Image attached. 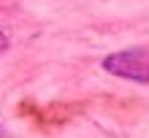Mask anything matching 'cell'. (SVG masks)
<instances>
[{"label":"cell","mask_w":149,"mask_h":138,"mask_svg":"<svg viewBox=\"0 0 149 138\" xmlns=\"http://www.w3.org/2000/svg\"><path fill=\"white\" fill-rule=\"evenodd\" d=\"M103 68L111 76L138 84H149V49H125V51H114L103 60Z\"/></svg>","instance_id":"cell-1"},{"label":"cell","mask_w":149,"mask_h":138,"mask_svg":"<svg viewBox=\"0 0 149 138\" xmlns=\"http://www.w3.org/2000/svg\"><path fill=\"white\" fill-rule=\"evenodd\" d=\"M8 49V38L3 35V33H0V54H3V51Z\"/></svg>","instance_id":"cell-2"},{"label":"cell","mask_w":149,"mask_h":138,"mask_svg":"<svg viewBox=\"0 0 149 138\" xmlns=\"http://www.w3.org/2000/svg\"><path fill=\"white\" fill-rule=\"evenodd\" d=\"M0 138H11V135H8V130H6L3 125H0Z\"/></svg>","instance_id":"cell-3"}]
</instances>
